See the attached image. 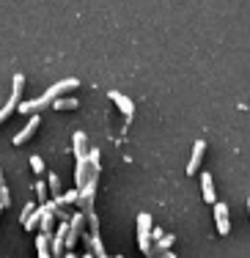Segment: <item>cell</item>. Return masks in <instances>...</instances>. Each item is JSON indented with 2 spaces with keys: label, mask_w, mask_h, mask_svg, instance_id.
<instances>
[{
  "label": "cell",
  "mask_w": 250,
  "mask_h": 258,
  "mask_svg": "<svg viewBox=\"0 0 250 258\" xmlns=\"http://www.w3.org/2000/svg\"><path fill=\"white\" fill-rule=\"evenodd\" d=\"M80 85V80L77 77H69V80H60V83H55L50 91H47L44 96H39V99H33V102H25V104H17L20 107V113H25V115H33V113H39L41 107H47L50 102H55L58 96H64L66 91H72V88H77Z\"/></svg>",
  "instance_id": "obj_1"
},
{
  "label": "cell",
  "mask_w": 250,
  "mask_h": 258,
  "mask_svg": "<svg viewBox=\"0 0 250 258\" xmlns=\"http://www.w3.org/2000/svg\"><path fill=\"white\" fill-rule=\"evenodd\" d=\"M151 214L140 212L138 214V247L143 250V253H149L151 250Z\"/></svg>",
  "instance_id": "obj_2"
},
{
  "label": "cell",
  "mask_w": 250,
  "mask_h": 258,
  "mask_svg": "<svg viewBox=\"0 0 250 258\" xmlns=\"http://www.w3.org/2000/svg\"><path fill=\"white\" fill-rule=\"evenodd\" d=\"M83 225H85V214H75V217H72V223H69V228H66V239H64L66 247H75V244L80 242Z\"/></svg>",
  "instance_id": "obj_3"
},
{
  "label": "cell",
  "mask_w": 250,
  "mask_h": 258,
  "mask_svg": "<svg viewBox=\"0 0 250 258\" xmlns=\"http://www.w3.org/2000/svg\"><path fill=\"white\" fill-rule=\"evenodd\" d=\"M22 83H25V77L22 75H14V94H11V99L0 107V124H3L6 118H9L11 113H14V107H17V102H20V91H22Z\"/></svg>",
  "instance_id": "obj_4"
},
{
  "label": "cell",
  "mask_w": 250,
  "mask_h": 258,
  "mask_svg": "<svg viewBox=\"0 0 250 258\" xmlns=\"http://www.w3.org/2000/svg\"><path fill=\"white\" fill-rule=\"evenodd\" d=\"M39 124H41V115H39V113H33V115L28 118L25 129H22L20 135H14V146H22V143H28V140L36 135V129H39Z\"/></svg>",
  "instance_id": "obj_5"
},
{
  "label": "cell",
  "mask_w": 250,
  "mask_h": 258,
  "mask_svg": "<svg viewBox=\"0 0 250 258\" xmlns=\"http://www.w3.org/2000/svg\"><path fill=\"white\" fill-rule=\"evenodd\" d=\"M212 206H215L217 233H220V236H228V231H231V223H228V206H225V204H212Z\"/></svg>",
  "instance_id": "obj_6"
},
{
  "label": "cell",
  "mask_w": 250,
  "mask_h": 258,
  "mask_svg": "<svg viewBox=\"0 0 250 258\" xmlns=\"http://www.w3.org/2000/svg\"><path fill=\"white\" fill-rule=\"evenodd\" d=\"M204 151H206V143H204V140H195V146H193V157H190V165H187V176H195V170H198L201 159H204Z\"/></svg>",
  "instance_id": "obj_7"
},
{
  "label": "cell",
  "mask_w": 250,
  "mask_h": 258,
  "mask_svg": "<svg viewBox=\"0 0 250 258\" xmlns=\"http://www.w3.org/2000/svg\"><path fill=\"white\" fill-rule=\"evenodd\" d=\"M110 99H113L115 104H118V110H121V113H124L127 118L132 121V113H135V104H132V99H130V96L118 94V91H110Z\"/></svg>",
  "instance_id": "obj_8"
},
{
  "label": "cell",
  "mask_w": 250,
  "mask_h": 258,
  "mask_svg": "<svg viewBox=\"0 0 250 258\" xmlns=\"http://www.w3.org/2000/svg\"><path fill=\"white\" fill-rule=\"evenodd\" d=\"M201 187H204V201H206V204H217L215 179H212V173H204V176H201Z\"/></svg>",
  "instance_id": "obj_9"
},
{
  "label": "cell",
  "mask_w": 250,
  "mask_h": 258,
  "mask_svg": "<svg viewBox=\"0 0 250 258\" xmlns=\"http://www.w3.org/2000/svg\"><path fill=\"white\" fill-rule=\"evenodd\" d=\"M85 242H88V250H91V258H107L105 247H102V239L99 236H85Z\"/></svg>",
  "instance_id": "obj_10"
},
{
  "label": "cell",
  "mask_w": 250,
  "mask_h": 258,
  "mask_svg": "<svg viewBox=\"0 0 250 258\" xmlns=\"http://www.w3.org/2000/svg\"><path fill=\"white\" fill-rule=\"evenodd\" d=\"M36 250H39V258H52L50 255V233H39L36 236Z\"/></svg>",
  "instance_id": "obj_11"
},
{
  "label": "cell",
  "mask_w": 250,
  "mask_h": 258,
  "mask_svg": "<svg viewBox=\"0 0 250 258\" xmlns=\"http://www.w3.org/2000/svg\"><path fill=\"white\" fill-rule=\"evenodd\" d=\"M77 104H80V102H77L75 96H58V99L52 102V107H55V110H75Z\"/></svg>",
  "instance_id": "obj_12"
},
{
  "label": "cell",
  "mask_w": 250,
  "mask_h": 258,
  "mask_svg": "<svg viewBox=\"0 0 250 258\" xmlns=\"http://www.w3.org/2000/svg\"><path fill=\"white\" fill-rule=\"evenodd\" d=\"M75 157H85V132H75Z\"/></svg>",
  "instance_id": "obj_13"
},
{
  "label": "cell",
  "mask_w": 250,
  "mask_h": 258,
  "mask_svg": "<svg viewBox=\"0 0 250 258\" xmlns=\"http://www.w3.org/2000/svg\"><path fill=\"white\" fill-rule=\"evenodd\" d=\"M47 189L52 192V198H58V195H60V179H58V173H50V181H47Z\"/></svg>",
  "instance_id": "obj_14"
},
{
  "label": "cell",
  "mask_w": 250,
  "mask_h": 258,
  "mask_svg": "<svg viewBox=\"0 0 250 258\" xmlns=\"http://www.w3.org/2000/svg\"><path fill=\"white\" fill-rule=\"evenodd\" d=\"M33 192H36V198H39L41 204H47V184H44V181H36Z\"/></svg>",
  "instance_id": "obj_15"
},
{
  "label": "cell",
  "mask_w": 250,
  "mask_h": 258,
  "mask_svg": "<svg viewBox=\"0 0 250 258\" xmlns=\"http://www.w3.org/2000/svg\"><path fill=\"white\" fill-rule=\"evenodd\" d=\"M30 168H33V173H44V162H41V157L39 154H33V157H30Z\"/></svg>",
  "instance_id": "obj_16"
},
{
  "label": "cell",
  "mask_w": 250,
  "mask_h": 258,
  "mask_svg": "<svg viewBox=\"0 0 250 258\" xmlns=\"http://www.w3.org/2000/svg\"><path fill=\"white\" fill-rule=\"evenodd\" d=\"M0 206H11V195H9V187L6 184H0Z\"/></svg>",
  "instance_id": "obj_17"
},
{
  "label": "cell",
  "mask_w": 250,
  "mask_h": 258,
  "mask_svg": "<svg viewBox=\"0 0 250 258\" xmlns=\"http://www.w3.org/2000/svg\"><path fill=\"white\" fill-rule=\"evenodd\" d=\"M149 236H151V242H160V239L165 236V233H162V228H151V233H149Z\"/></svg>",
  "instance_id": "obj_18"
},
{
  "label": "cell",
  "mask_w": 250,
  "mask_h": 258,
  "mask_svg": "<svg viewBox=\"0 0 250 258\" xmlns=\"http://www.w3.org/2000/svg\"><path fill=\"white\" fill-rule=\"evenodd\" d=\"M160 258H176V253H170V250H165V253H160Z\"/></svg>",
  "instance_id": "obj_19"
},
{
  "label": "cell",
  "mask_w": 250,
  "mask_h": 258,
  "mask_svg": "<svg viewBox=\"0 0 250 258\" xmlns=\"http://www.w3.org/2000/svg\"><path fill=\"white\" fill-rule=\"evenodd\" d=\"M64 258H77V255H75V253H66V255H64Z\"/></svg>",
  "instance_id": "obj_20"
},
{
  "label": "cell",
  "mask_w": 250,
  "mask_h": 258,
  "mask_svg": "<svg viewBox=\"0 0 250 258\" xmlns=\"http://www.w3.org/2000/svg\"><path fill=\"white\" fill-rule=\"evenodd\" d=\"M0 184H3V168H0Z\"/></svg>",
  "instance_id": "obj_21"
},
{
  "label": "cell",
  "mask_w": 250,
  "mask_h": 258,
  "mask_svg": "<svg viewBox=\"0 0 250 258\" xmlns=\"http://www.w3.org/2000/svg\"><path fill=\"white\" fill-rule=\"evenodd\" d=\"M113 258H124V255H113Z\"/></svg>",
  "instance_id": "obj_22"
},
{
  "label": "cell",
  "mask_w": 250,
  "mask_h": 258,
  "mask_svg": "<svg viewBox=\"0 0 250 258\" xmlns=\"http://www.w3.org/2000/svg\"><path fill=\"white\" fill-rule=\"evenodd\" d=\"M83 258H91V255H83Z\"/></svg>",
  "instance_id": "obj_23"
}]
</instances>
